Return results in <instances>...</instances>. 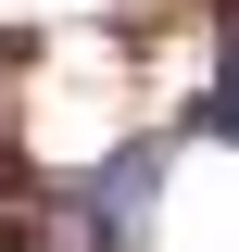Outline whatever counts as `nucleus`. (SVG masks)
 <instances>
[{"label": "nucleus", "mask_w": 239, "mask_h": 252, "mask_svg": "<svg viewBox=\"0 0 239 252\" xmlns=\"http://www.w3.org/2000/svg\"><path fill=\"white\" fill-rule=\"evenodd\" d=\"M164 164H177V126H151V139H126V152H101V177H89V215L114 227V240H139V215L164 202Z\"/></svg>", "instance_id": "obj_1"}, {"label": "nucleus", "mask_w": 239, "mask_h": 252, "mask_svg": "<svg viewBox=\"0 0 239 252\" xmlns=\"http://www.w3.org/2000/svg\"><path fill=\"white\" fill-rule=\"evenodd\" d=\"M202 139H239V0H214V89H202Z\"/></svg>", "instance_id": "obj_2"}]
</instances>
